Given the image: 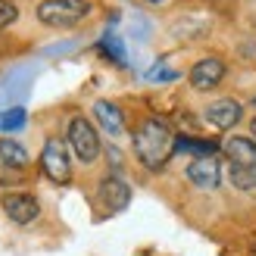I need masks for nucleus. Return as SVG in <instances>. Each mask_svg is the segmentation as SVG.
Returning a JSON list of instances; mask_svg holds the SVG:
<instances>
[{
    "instance_id": "obj_1",
    "label": "nucleus",
    "mask_w": 256,
    "mask_h": 256,
    "mask_svg": "<svg viewBox=\"0 0 256 256\" xmlns=\"http://www.w3.org/2000/svg\"><path fill=\"white\" fill-rule=\"evenodd\" d=\"M134 156L138 162L144 166L147 172H162L169 166L172 153H175V144H178V134L172 132V125L160 119V116H150L144 119L138 128H134Z\"/></svg>"
},
{
    "instance_id": "obj_2",
    "label": "nucleus",
    "mask_w": 256,
    "mask_h": 256,
    "mask_svg": "<svg viewBox=\"0 0 256 256\" xmlns=\"http://www.w3.org/2000/svg\"><path fill=\"white\" fill-rule=\"evenodd\" d=\"M91 10L94 6L88 0H44V4H38L34 16L50 28H72L91 16Z\"/></svg>"
},
{
    "instance_id": "obj_3",
    "label": "nucleus",
    "mask_w": 256,
    "mask_h": 256,
    "mask_svg": "<svg viewBox=\"0 0 256 256\" xmlns=\"http://www.w3.org/2000/svg\"><path fill=\"white\" fill-rule=\"evenodd\" d=\"M66 138H69V150L75 153V160L84 162V166H94L100 160V153H104L97 128L91 125V119H84V116H72L69 119Z\"/></svg>"
},
{
    "instance_id": "obj_4",
    "label": "nucleus",
    "mask_w": 256,
    "mask_h": 256,
    "mask_svg": "<svg viewBox=\"0 0 256 256\" xmlns=\"http://www.w3.org/2000/svg\"><path fill=\"white\" fill-rule=\"evenodd\" d=\"M41 169L54 184H69L72 178V153L62 138H47L41 150Z\"/></svg>"
},
{
    "instance_id": "obj_5",
    "label": "nucleus",
    "mask_w": 256,
    "mask_h": 256,
    "mask_svg": "<svg viewBox=\"0 0 256 256\" xmlns=\"http://www.w3.org/2000/svg\"><path fill=\"white\" fill-rule=\"evenodd\" d=\"M188 182L200 190H216L222 184V160L219 156H194L188 162Z\"/></svg>"
},
{
    "instance_id": "obj_6",
    "label": "nucleus",
    "mask_w": 256,
    "mask_h": 256,
    "mask_svg": "<svg viewBox=\"0 0 256 256\" xmlns=\"http://www.w3.org/2000/svg\"><path fill=\"white\" fill-rule=\"evenodd\" d=\"M0 206H4L6 219L16 222V225H32L38 216H41V203H38V197L34 194H22V190H10V194H4Z\"/></svg>"
},
{
    "instance_id": "obj_7",
    "label": "nucleus",
    "mask_w": 256,
    "mask_h": 256,
    "mask_svg": "<svg viewBox=\"0 0 256 256\" xmlns=\"http://www.w3.org/2000/svg\"><path fill=\"white\" fill-rule=\"evenodd\" d=\"M97 203L106 212H122L132 203V184L119 175H106L104 182L97 184Z\"/></svg>"
},
{
    "instance_id": "obj_8",
    "label": "nucleus",
    "mask_w": 256,
    "mask_h": 256,
    "mask_svg": "<svg viewBox=\"0 0 256 256\" xmlns=\"http://www.w3.org/2000/svg\"><path fill=\"white\" fill-rule=\"evenodd\" d=\"M225 60L222 56H203V60H197L194 66H190V88L194 91H212V88H219L222 84V78H225Z\"/></svg>"
},
{
    "instance_id": "obj_9",
    "label": "nucleus",
    "mask_w": 256,
    "mask_h": 256,
    "mask_svg": "<svg viewBox=\"0 0 256 256\" xmlns=\"http://www.w3.org/2000/svg\"><path fill=\"white\" fill-rule=\"evenodd\" d=\"M244 116V106L238 104L232 97H222V100H212V104L203 110V119H206L212 128H219V132H232V128L240 122Z\"/></svg>"
},
{
    "instance_id": "obj_10",
    "label": "nucleus",
    "mask_w": 256,
    "mask_h": 256,
    "mask_svg": "<svg viewBox=\"0 0 256 256\" xmlns=\"http://www.w3.org/2000/svg\"><path fill=\"white\" fill-rule=\"evenodd\" d=\"M222 153L232 166H240V169H256V140L244 138V134H234L222 144Z\"/></svg>"
},
{
    "instance_id": "obj_11",
    "label": "nucleus",
    "mask_w": 256,
    "mask_h": 256,
    "mask_svg": "<svg viewBox=\"0 0 256 256\" xmlns=\"http://www.w3.org/2000/svg\"><path fill=\"white\" fill-rule=\"evenodd\" d=\"M94 119L100 122V128H104L106 134L112 138H119L125 132V116H122V110L116 104H110V100H97L94 104Z\"/></svg>"
},
{
    "instance_id": "obj_12",
    "label": "nucleus",
    "mask_w": 256,
    "mask_h": 256,
    "mask_svg": "<svg viewBox=\"0 0 256 256\" xmlns=\"http://www.w3.org/2000/svg\"><path fill=\"white\" fill-rule=\"evenodd\" d=\"M0 162L10 166V169H25V166L32 162V156H28V150H25L19 140L0 138Z\"/></svg>"
},
{
    "instance_id": "obj_13",
    "label": "nucleus",
    "mask_w": 256,
    "mask_h": 256,
    "mask_svg": "<svg viewBox=\"0 0 256 256\" xmlns=\"http://www.w3.org/2000/svg\"><path fill=\"white\" fill-rule=\"evenodd\" d=\"M104 54L116 62V66H128V54H125V44H122V38L119 34H112V32H106L104 38H100V44H97Z\"/></svg>"
},
{
    "instance_id": "obj_14",
    "label": "nucleus",
    "mask_w": 256,
    "mask_h": 256,
    "mask_svg": "<svg viewBox=\"0 0 256 256\" xmlns=\"http://www.w3.org/2000/svg\"><path fill=\"white\" fill-rule=\"evenodd\" d=\"M228 178L238 190H256V169H240V166H232L228 169Z\"/></svg>"
},
{
    "instance_id": "obj_15",
    "label": "nucleus",
    "mask_w": 256,
    "mask_h": 256,
    "mask_svg": "<svg viewBox=\"0 0 256 256\" xmlns=\"http://www.w3.org/2000/svg\"><path fill=\"white\" fill-rule=\"evenodd\" d=\"M25 110L22 106H16V110H4L0 112V132H19V128L25 125Z\"/></svg>"
},
{
    "instance_id": "obj_16",
    "label": "nucleus",
    "mask_w": 256,
    "mask_h": 256,
    "mask_svg": "<svg viewBox=\"0 0 256 256\" xmlns=\"http://www.w3.org/2000/svg\"><path fill=\"white\" fill-rule=\"evenodd\" d=\"M19 19V10L16 4H10V0H0V28H6V25H12Z\"/></svg>"
},
{
    "instance_id": "obj_17",
    "label": "nucleus",
    "mask_w": 256,
    "mask_h": 256,
    "mask_svg": "<svg viewBox=\"0 0 256 256\" xmlns=\"http://www.w3.org/2000/svg\"><path fill=\"white\" fill-rule=\"evenodd\" d=\"M147 78H150V82H175V78H178V72L156 66V69H150V72H147Z\"/></svg>"
},
{
    "instance_id": "obj_18",
    "label": "nucleus",
    "mask_w": 256,
    "mask_h": 256,
    "mask_svg": "<svg viewBox=\"0 0 256 256\" xmlns=\"http://www.w3.org/2000/svg\"><path fill=\"white\" fill-rule=\"evenodd\" d=\"M106 156H110V162H112V175H116V172L122 169V153H119L116 147H106Z\"/></svg>"
},
{
    "instance_id": "obj_19",
    "label": "nucleus",
    "mask_w": 256,
    "mask_h": 256,
    "mask_svg": "<svg viewBox=\"0 0 256 256\" xmlns=\"http://www.w3.org/2000/svg\"><path fill=\"white\" fill-rule=\"evenodd\" d=\"M250 134H253V140H256V119L250 122Z\"/></svg>"
},
{
    "instance_id": "obj_20",
    "label": "nucleus",
    "mask_w": 256,
    "mask_h": 256,
    "mask_svg": "<svg viewBox=\"0 0 256 256\" xmlns=\"http://www.w3.org/2000/svg\"><path fill=\"white\" fill-rule=\"evenodd\" d=\"M147 4H162V0H147Z\"/></svg>"
}]
</instances>
